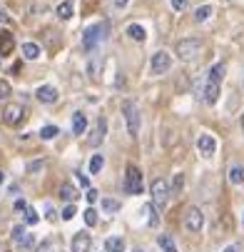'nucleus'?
Wrapping results in <instances>:
<instances>
[{
	"instance_id": "1",
	"label": "nucleus",
	"mask_w": 244,
	"mask_h": 252,
	"mask_svg": "<svg viewBox=\"0 0 244 252\" xmlns=\"http://www.w3.org/2000/svg\"><path fill=\"white\" fill-rule=\"evenodd\" d=\"M108 30H110V23H97V25H90V28L85 30V35H82V50L92 53V50L97 48V43H100V40L108 38Z\"/></svg>"
},
{
	"instance_id": "2",
	"label": "nucleus",
	"mask_w": 244,
	"mask_h": 252,
	"mask_svg": "<svg viewBox=\"0 0 244 252\" xmlns=\"http://www.w3.org/2000/svg\"><path fill=\"white\" fill-rule=\"evenodd\" d=\"M122 115L127 120V132L132 137H137V132H139V105L135 100H125L122 102Z\"/></svg>"
},
{
	"instance_id": "3",
	"label": "nucleus",
	"mask_w": 244,
	"mask_h": 252,
	"mask_svg": "<svg viewBox=\"0 0 244 252\" xmlns=\"http://www.w3.org/2000/svg\"><path fill=\"white\" fill-rule=\"evenodd\" d=\"M125 192L127 195H142V172H139L135 165L125 167Z\"/></svg>"
},
{
	"instance_id": "4",
	"label": "nucleus",
	"mask_w": 244,
	"mask_h": 252,
	"mask_svg": "<svg viewBox=\"0 0 244 252\" xmlns=\"http://www.w3.org/2000/svg\"><path fill=\"white\" fill-rule=\"evenodd\" d=\"M174 53H177L182 60H194L202 53V40L199 38H185L174 45Z\"/></svg>"
},
{
	"instance_id": "5",
	"label": "nucleus",
	"mask_w": 244,
	"mask_h": 252,
	"mask_svg": "<svg viewBox=\"0 0 244 252\" xmlns=\"http://www.w3.org/2000/svg\"><path fill=\"white\" fill-rule=\"evenodd\" d=\"M25 118H27V115H25V107H23L20 102H8V105L3 107V123H5L8 127L23 125Z\"/></svg>"
},
{
	"instance_id": "6",
	"label": "nucleus",
	"mask_w": 244,
	"mask_h": 252,
	"mask_svg": "<svg viewBox=\"0 0 244 252\" xmlns=\"http://www.w3.org/2000/svg\"><path fill=\"white\" fill-rule=\"evenodd\" d=\"M150 192H152V205H155L157 210L164 207V205H167V197H169V185H167V180H164V177L152 180Z\"/></svg>"
},
{
	"instance_id": "7",
	"label": "nucleus",
	"mask_w": 244,
	"mask_h": 252,
	"mask_svg": "<svg viewBox=\"0 0 244 252\" xmlns=\"http://www.w3.org/2000/svg\"><path fill=\"white\" fill-rule=\"evenodd\" d=\"M185 227H187L190 232H202V227H204V215H202L199 207H187V212H185Z\"/></svg>"
},
{
	"instance_id": "8",
	"label": "nucleus",
	"mask_w": 244,
	"mask_h": 252,
	"mask_svg": "<svg viewBox=\"0 0 244 252\" xmlns=\"http://www.w3.org/2000/svg\"><path fill=\"white\" fill-rule=\"evenodd\" d=\"M169 67H172V55L167 50H157L152 55V73L155 75H164Z\"/></svg>"
},
{
	"instance_id": "9",
	"label": "nucleus",
	"mask_w": 244,
	"mask_h": 252,
	"mask_svg": "<svg viewBox=\"0 0 244 252\" xmlns=\"http://www.w3.org/2000/svg\"><path fill=\"white\" fill-rule=\"evenodd\" d=\"M90 247H92V237H90V232L80 230V232L73 235V242H70V250H73V252H90Z\"/></svg>"
},
{
	"instance_id": "10",
	"label": "nucleus",
	"mask_w": 244,
	"mask_h": 252,
	"mask_svg": "<svg viewBox=\"0 0 244 252\" xmlns=\"http://www.w3.org/2000/svg\"><path fill=\"white\" fill-rule=\"evenodd\" d=\"M197 150H199V155H204V158H212L215 150H217L215 137H212V135H207V132H202V135L197 137Z\"/></svg>"
},
{
	"instance_id": "11",
	"label": "nucleus",
	"mask_w": 244,
	"mask_h": 252,
	"mask_svg": "<svg viewBox=\"0 0 244 252\" xmlns=\"http://www.w3.org/2000/svg\"><path fill=\"white\" fill-rule=\"evenodd\" d=\"M35 97H38L43 105H53V102H57V90L53 85H40L38 90H35Z\"/></svg>"
},
{
	"instance_id": "12",
	"label": "nucleus",
	"mask_w": 244,
	"mask_h": 252,
	"mask_svg": "<svg viewBox=\"0 0 244 252\" xmlns=\"http://www.w3.org/2000/svg\"><path fill=\"white\" fill-rule=\"evenodd\" d=\"M102 140H105V120H102V118H97V123H95V125H92V130H90L87 142H90L92 148H97Z\"/></svg>"
},
{
	"instance_id": "13",
	"label": "nucleus",
	"mask_w": 244,
	"mask_h": 252,
	"mask_svg": "<svg viewBox=\"0 0 244 252\" xmlns=\"http://www.w3.org/2000/svg\"><path fill=\"white\" fill-rule=\"evenodd\" d=\"M202 97H204V102H209V105H215L217 100H219V83H204V88H202Z\"/></svg>"
},
{
	"instance_id": "14",
	"label": "nucleus",
	"mask_w": 244,
	"mask_h": 252,
	"mask_svg": "<svg viewBox=\"0 0 244 252\" xmlns=\"http://www.w3.org/2000/svg\"><path fill=\"white\" fill-rule=\"evenodd\" d=\"M13 48H15V38H13V32L3 30V32H0V58H3V55H10V53H13Z\"/></svg>"
},
{
	"instance_id": "15",
	"label": "nucleus",
	"mask_w": 244,
	"mask_h": 252,
	"mask_svg": "<svg viewBox=\"0 0 244 252\" xmlns=\"http://www.w3.org/2000/svg\"><path fill=\"white\" fill-rule=\"evenodd\" d=\"M127 35H130V40H135V43H142V40L147 38L145 28L139 25V23H132V25H127Z\"/></svg>"
},
{
	"instance_id": "16",
	"label": "nucleus",
	"mask_w": 244,
	"mask_h": 252,
	"mask_svg": "<svg viewBox=\"0 0 244 252\" xmlns=\"http://www.w3.org/2000/svg\"><path fill=\"white\" fill-rule=\"evenodd\" d=\"M60 197H62L65 202H70V205H73V202L80 197V192H78L73 185H70V183H62V185H60Z\"/></svg>"
},
{
	"instance_id": "17",
	"label": "nucleus",
	"mask_w": 244,
	"mask_h": 252,
	"mask_svg": "<svg viewBox=\"0 0 244 252\" xmlns=\"http://www.w3.org/2000/svg\"><path fill=\"white\" fill-rule=\"evenodd\" d=\"M23 58L25 60H38L40 58V45L38 43H23Z\"/></svg>"
},
{
	"instance_id": "18",
	"label": "nucleus",
	"mask_w": 244,
	"mask_h": 252,
	"mask_svg": "<svg viewBox=\"0 0 244 252\" xmlns=\"http://www.w3.org/2000/svg\"><path fill=\"white\" fill-rule=\"evenodd\" d=\"M85 130H87V118H85L82 113H75V115H73V132H75V135H82Z\"/></svg>"
},
{
	"instance_id": "19",
	"label": "nucleus",
	"mask_w": 244,
	"mask_h": 252,
	"mask_svg": "<svg viewBox=\"0 0 244 252\" xmlns=\"http://www.w3.org/2000/svg\"><path fill=\"white\" fill-rule=\"evenodd\" d=\"M105 250L108 252H125V240L122 237H108L105 240Z\"/></svg>"
},
{
	"instance_id": "20",
	"label": "nucleus",
	"mask_w": 244,
	"mask_h": 252,
	"mask_svg": "<svg viewBox=\"0 0 244 252\" xmlns=\"http://www.w3.org/2000/svg\"><path fill=\"white\" fill-rule=\"evenodd\" d=\"M57 18L60 20H70V18H73V3H70V0H65V3H60L57 5Z\"/></svg>"
},
{
	"instance_id": "21",
	"label": "nucleus",
	"mask_w": 244,
	"mask_h": 252,
	"mask_svg": "<svg viewBox=\"0 0 244 252\" xmlns=\"http://www.w3.org/2000/svg\"><path fill=\"white\" fill-rule=\"evenodd\" d=\"M142 212L147 215V222H150V227H157V222H160V218H157V207L150 202V205H145V207H142Z\"/></svg>"
},
{
	"instance_id": "22",
	"label": "nucleus",
	"mask_w": 244,
	"mask_h": 252,
	"mask_svg": "<svg viewBox=\"0 0 244 252\" xmlns=\"http://www.w3.org/2000/svg\"><path fill=\"white\" fill-rule=\"evenodd\" d=\"M224 73H227V67H224L222 63H217L212 70H209V83H219V80L224 78Z\"/></svg>"
},
{
	"instance_id": "23",
	"label": "nucleus",
	"mask_w": 244,
	"mask_h": 252,
	"mask_svg": "<svg viewBox=\"0 0 244 252\" xmlns=\"http://www.w3.org/2000/svg\"><path fill=\"white\" fill-rule=\"evenodd\" d=\"M229 183H234V185H242L244 183V167L242 165H234L229 170Z\"/></svg>"
},
{
	"instance_id": "24",
	"label": "nucleus",
	"mask_w": 244,
	"mask_h": 252,
	"mask_svg": "<svg viewBox=\"0 0 244 252\" xmlns=\"http://www.w3.org/2000/svg\"><path fill=\"white\" fill-rule=\"evenodd\" d=\"M157 245H160L164 252H177V247H174V242H172L169 235H160V237H157Z\"/></svg>"
},
{
	"instance_id": "25",
	"label": "nucleus",
	"mask_w": 244,
	"mask_h": 252,
	"mask_svg": "<svg viewBox=\"0 0 244 252\" xmlns=\"http://www.w3.org/2000/svg\"><path fill=\"white\" fill-rule=\"evenodd\" d=\"M209 15H212V5H199V8L194 10V20H197V23H204Z\"/></svg>"
},
{
	"instance_id": "26",
	"label": "nucleus",
	"mask_w": 244,
	"mask_h": 252,
	"mask_svg": "<svg viewBox=\"0 0 244 252\" xmlns=\"http://www.w3.org/2000/svg\"><path fill=\"white\" fill-rule=\"evenodd\" d=\"M40 222V215L35 212V207H25V225H38Z\"/></svg>"
},
{
	"instance_id": "27",
	"label": "nucleus",
	"mask_w": 244,
	"mask_h": 252,
	"mask_svg": "<svg viewBox=\"0 0 244 252\" xmlns=\"http://www.w3.org/2000/svg\"><path fill=\"white\" fill-rule=\"evenodd\" d=\"M35 252H57V245H55V240H43L35 247Z\"/></svg>"
},
{
	"instance_id": "28",
	"label": "nucleus",
	"mask_w": 244,
	"mask_h": 252,
	"mask_svg": "<svg viewBox=\"0 0 244 252\" xmlns=\"http://www.w3.org/2000/svg\"><path fill=\"white\" fill-rule=\"evenodd\" d=\"M102 210L105 212H117L120 210V202L112 200V197H102Z\"/></svg>"
},
{
	"instance_id": "29",
	"label": "nucleus",
	"mask_w": 244,
	"mask_h": 252,
	"mask_svg": "<svg viewBox=\"0 0 244 252\" xmlns=\"http://www.w3.org/2000/svg\"><path fill=\"white\" fill-rule=\"evenodd\" d=\"M57 132H60L57 125H45V127L40 130V137H43V140H53V137H57Z\"/></svg>"
},
{
	"instance_id": "30",
	"label": "nucleus",
	"mask_w": 244,
	"mask_h": 252,
	"mask_svg": "<svg viewBox=\"0 0 244 252\" xmlns=\"http://www.w3.org/2000/svg\"><path fill=\"white\" fill-rule=\"evenodd\" d=\"M102 165H105L102 155H92V160H90V172H92V175H97V172L102 170Z\"/></svg>"
},
{
	"instance_id": "31",
	"label": "nucleus",
	"mask_w": 244,
	"mask_h": 252,
	"mask_svg": "<svg viewBox=\"0 0 244 252\" xmlns=\"http://www.w3.org/2000/svg\"><path fill=\"white\" fill-rule=\"evenodd\" d=\"M13 95V88H10V83L8 80H0V100H8Z\"/></svg>"
},
{
	"instance_id": "32",
	"label": "nucleus",
	"mask_w": 244,
	"mask_h": 252,
	"mask_svg": "<svg viewBox=\"0 0 244 252\" xmlns=\"http://www.w3.org/2000/svg\"><path fill=\"white\" fill-rule=\"evenodd\" d=\"M182 188H185V175H182V172H177V175L172 177V190H174V192H180Z\"/></svg>"
},
{
	"instance_id": "33",
	"label": "nucleus",
	"mask_w": 244,
	"mask_h": 252,
	"mask_svg": "<svg viewBox=\"0 0 244 252\" xmlns=\"http://www.w3.org/2000/svg\"><path fill=\"white\" fill-rule=\"evenodd\" d=\"M85 222H87L90 227L97 225V212H95V207H87V210H85Z\"/></svg>"
},
{
	"instance_id": "34",
	"label": "nucleus",
	"mask_w": 244,
	"mask_h": 252,
	"mask_svg": "<svg viewBox=\"0 0 244 252\" xmlns=\"http://www.w3.org/2000/svg\"><path fill=\"white\" fill-rule=\"evenodd\" d=\"M40 170H45V160H35V162L27 165V172H30V175H38Z\"/></svg>"
},
{
	"instance_id": "35",
	"label": "nucleus",
	"mask_w": 244,
	"mask_h": 252,
	"mask_svg": "<svg viewBox=\"0 0 244 252\" xmlns=\"http://www.w3.org/2000/svg\"><path fill=\"white\" fill-rule=\"evenodd\" d=\"M23 237H25V227H23V225H15V227H13V242L20 245Z\"/></svg>"
},
{
	"instance_id": "36",
	"label": "nucleus",
	"mask_w": 244,
	"mask_h": 252,
	"mask_svg": "<svg viewBox=\"0 0 244 252\" xmlns=\"http://www.w3.org/2000/svg\"><path fill=\"white\" fill-rule=\"evenodd\" d=\"M18 247H23V250H32V247H35V237L25 232V237L20 240V245H18Z\"/></svg>"
},
{
	"instance_id": "37",
	"label": "nucleus",
	"mask_w": 244,
	"mask_h": 252,
	"mask_svg": "<svg viewBox=\"0 0 244 252\" xmlns=\"http://www.w3.org/2000/svg\"><path fill=\"white\" fill-rule=\"evenodd\" d=\"M73 218H75V205H67L62 210V220H73Z\"/></svg>"
},
{
	"instance_id": "38",
	"label": "nucleus",
	"mask_w": 244,
	"mask_h": 252,
	"mask_svg": "<svg viewBox=\"0 0 244 252\" xmlns=\"http://www.w3.org/2000/svg\"><path fill=\"white\" fill-rule=\"evenodd\" d=\"M45 220H48V222H55V220H57V212H55L50 205L45 207Z\"/></svg>"
},
{
	"instance_id": "39",
	"label": "nucleus",
	"mask_w": 244,
	"mask_h": 252,
	"mask_svg": "<svg viewBox=\"0 0 244 252\" xmlns=\"http://www.w3.org/2000/svg\"><path fill=\"white\" fill-rule=\"evenodd\" d=\"M172 8H174V10H180V13H182V10L187 8V0H172Z\"/></svg>"
},
{
	"instance_id": "40",
	"label": "nucleus",
	"mask_w": 244,
	"mask_h": 252,
	"mask_svg": "<svg viewBox=\"0 0 244 252\" xmlns=\"http://www.w3.org/2000/svg\"><path fill=\"white\" fill-rule=\"evenodd\" d=\"M85 197H87V202H97V197H100V192H97V190H95V188H90V190H87V195H85Z\"/></svg>"
},
{
	"instance_id": "41",
	"label": "nucleus",
	"mask_w": 244,
	"mask_h": 252,
	"mask_svg": "<svg viewBox=\"0 0 244 252\" xmlns=\"http://www.w3.org/2000/svg\"><path fill=\"white\" fill-rule=\"evenodd\" d=\"M90 75L97 78V55H92V60H90Z\"/></svg>"
},
{
	"instance_id": "42",
	"label": "nucleus",
	"mask_w": 244,
	"mask_h": 252,
	"mask_svg": "<svg viewBox=\"0 0 244 252\" xmlns=\"http://www.w3.org/2000/svg\"><path fill=\"white\" fill-rule=\"evenodd\" d=\"M0 23H3V25H8V23H10V15H8V10H5L3 5H0Z\"/></svg>"
},
{
	"instance_id": "43",
	"label": "nucleus",
	"mask_w": 244,
	"mask_h": 252,
	"mask_svg": "<svg viewBox=\"0 0 244 252\" xmlns=\"http://www.w3.org/2000/svg\"><path fill=\"white\" fill-rule=\"evenodd\" d=\"M78 180H80V185H82V188H87V190H90V180H87L82 172H78Z\"/></svg>"
},
{
	"instance_id": "44",
	"label": "nucleus",
	"mask_w": 244,
	"mask_h": 252,
	"mask_svg": "<svg viewBox=\"0 0 244 252\" xmlns=\"http://www.w3.org/2000/svg\"><path fill=\"white\" fill-rule=\"evenodd\" d=\"M25 207H27L25 200H15V210H18V212H25Z\"/></svg>"
},
{
	"instance_id": "45",
	"label": "nucleus",
	"mask_w": 244,
	"mask_h": 252,
	"mask_svg": "<svg viewBox=\"0 0 244 252\" xmlns=\"http://www.w3.org/2000/svg\"><path fill=\"white\" fill-rule=\"evenodd\" d=\"M127 3H130V0H115V8H117V10H122Z\"/></svg>"
},
{
	"instance_id": "46",
	"label": "nucleus",
	"mask_w": 244,
	"mask_h": 252,
	"mask_svg": "<svg viewBox=\"0 0 244 252\" xmlns=\"http://www.w3.org/2000/svg\"><path fill=\"white\" fill-rule=\"evenodd\" d=\"M0 252H8V245L5 242H0Z\"/></svg>"
},
{
	"instance_id": "47",
	"label": "nucleus",
	"mask_w": 244,
	"mask_h": 252,
	"mask_svg": "<svg viewBox=\"0 0 244 252\" xmlns=\"http://www.w3.org/2000/svg\"><path fill=\"white\" fill-rule=\"evenodd\" d=\"M224 252H237V247H234V245H229V247H227Z\"/></svg>"
},
{
	"instance_id": "48",
	"label": "nucleus",
	"mask_w": 244,
	"mask_h": 252,
	"mask_svg": "<svg viewBox=\"0 0 244 252\" xmlns=\"http://www.w3.org/2000/svg\"><path fill=\"white\" fill-rule=\"evenodd\" d=\"M0 183H5V172L3 170H0Z\"/></svg>"
},
{
	"instance_id": "49",
	"label": "nucleus",
	"mask_w": 244,
	"mask_h": 252,
	"mask_svg": "<svg viewBox=\"0 0 244 252\" xmlns=\"http://www.w3.org/2000/svg\"><path fill=\"white\" fill-rule=\"evenodd\" d=\"M242 132H244V113H242Z\"/></svg>"
},
{
	"instance_id": "50",
	"label": "nucleus",
	"mask_w": 244,
	"mask_h": 252,
	"mask_svg": "<svg viewBox=\"0 0 244 252\" xmlns=\"http://www.w3.org/2000/svg\"><path fill=\"white\" fill-rule=\"evenodd\" d=\"M135 252H142V250H135Z\"/></svg>"
},
{
	"instance_id": "51",
	"label": "nucleus",
	"mask_w": 244,
	"mask_h": 252,
	"mask_svg": "<svg viewBox=\"0 0 244 252\" xmlns=\"http://www.w3.org/2000/svg\"><path fill=\"white\" fill-rule=\"evenodd\" d=\"M242 222H244V218H242Z\"/></svg>"
}]
</instances>
